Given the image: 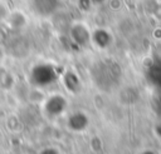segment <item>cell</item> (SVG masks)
I'll use <instances>...</instances> for the list:
<instances>
[{"mask_svg":"<svg viewBox=\"0 0 161 154\" xmlns=\"http://www.w3.org/2000/svg\"><path fill=\"white\" fill-rule=\"evenodd\" d=\"M55 78H57V74L54 69L47 64L36 65L31 70V81L39 86H45L52 84L55 80Z\"/></svg>","mask_w":161,"mask_h":154,"instance_id":"cell-1","label":"cell"},{"mask_svg":"<svg viewBox=\"0 0 161 154\" xmlns=\"http://www.w3.org/2000/svg\"><path fill=\"white\" fill-rule=\"evenodd\" d=\"M72 35H73V39L78 44H86V41L88 40V34L82 25H78L77 28H74Z\"/></svg>","mask_w":161,"mask_h":154,"instance_id":"cell-5","label":"cell"},{"mask_svg":"<svg viewBox=\"0 0 161 154\" xmlns=\"http://www.w3.org/2000/svg\"><path fill=\"white\" fill-rule=\"evenodd\" d=\"M93 39H94V43H96L97 45L102 46V48H103V46H106V45L108 44V40H109L108 35H107L103 30H98L97 33H94Z\"/></svg>","mask_w":161,"mask_h":154,"instance_id":"cell-6","label":"cell"},{"mask_svg":"<svg viewBox=\"0 0 161 154\" xmlns=\"http://www.w3.org/2000/svg\"><path fill=\"white\" fill-rule=\"evenodd\" d=\"M87 125H88V118L86 116V114L80 111L72 114L68 119V126L73 131H82L87 128Z\"/></svg>","mask_w":161,"mask_h":154,"instance_id":"cell-3","label":"cell"},{"mask_svg":"<svg viewBox=\"0 0 161 154\" xmlns=\"http://www.w3.org/2000/svg\"><path fill=\"white\" fill-rule=\"evenodd\" d=\"M57 1L55 0H36L35 1V8L39 13L43 14H49L52 13L57 6Z\"/></svg>","mask_w":161,"mask_h":154,"instance_id":"cell-4","label":"cell"},{"mask_svg":"<svg viewBox=\"0 0 161 154\" xmlns=\"http://www.w3.org/2000/svg\"><path fill=\"white\" fill-rule=\"evenodd\" d=\"M64 109H65V100L60 95L52 96L45 104V110L50 115H59L60 113H63Z\"/></svg>","mask_w":161,"mask_h":154,"instance_id":"cell-2","label":"cell"},{"mask_svg":"<svg viewBox=\"0 0 161 154\" xmlns=\"http://www.w3.org/2000/svg\"><path fill=\"white\" fill-rule=\"evenodd\" d=\"M93 1H97L98 3V1H102V0H93Z\"/></svg>","mask_w":161,"mask_h":154,"instance_id":"cell-8","label":"cell"},{"mask_svg":"<svg viewBox=\"0 0 161 154\" xmlns=\"http://www.w3.org/2000/svg\"><path fill=\"white\" fill-rule=\"evenodd\" d=\"M40 154H59V151L57 149H54V148H47V149L42 150Z\"/></svg>","mask_w":161,"mask_h":154,"instance_id":"cell-7","label":"cell"}]
</instances>
